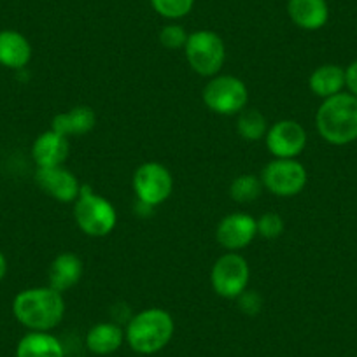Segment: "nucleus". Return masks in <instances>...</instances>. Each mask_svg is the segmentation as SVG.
<instances>
[{
	"label": "nucleus",
	"mask_w": 357,
	"mask_h": 357,
	"mask_svg": "<svg viewBox=\"0 0 357 357\" xmlns=\"http://www.w3.org/2000/svg\"><path fill=\"white\" fill-rule=\"evenodd\" d=\"M13 314L30 331H50L60 324L65 315L63 293L51 286L30 287L16 294Z\"/></svg>",
	"instance_id": "nucleus-1"
},
{
	"label": "nucleus",
	"mask_w": 357,
	"mask_h": 357,
	"mask_svg": "<svg viewBox=\"0 0 357 357\" xmlns=\"http://www.w3.org/2000/svg\"><path fill=\"white\" fill-rule=\"evenodd\" d=\"M317 132L333 146H345L357 140V97L338 93L322 100L315 114Z\"/></svg>",
	"instance_id": "nucleus-2"
},
{
	"label": "nucleus",
	"mask_w": 357,
	"mask_h": 357,
	"mask_svg": "<svg viewBox=\"0 0 357 357\" xmlns=\"http://www.w3.org/2000/svg\"><path fill=\"white\" fill-rule=\"evenodd\" d=\"M174 319L163 308H146L128 321L125 340L132 350L149 356L160 352L174 336Z\"/></svg>",
	"instance_id": "nucleus-3"
},
{
	"label": "nucleus",
	"mask_w": 357,
	"mask_h": 357,
	"mask_svg": "<svg viewBox=\"0 0 357 357\" xmlns=\"http://www.w3.org/2000/svg\"><path fill=\"white\" fill-rule=\"evenodd\" d=\"M74 219L82 233L102 238L116 228L118 214L107 198L95 193L89 184H82L77 200L74 202Z\"/></svg>",
	"instance_id": "nucleus-4"
},
{
	"label": "nucleus",
	"mask_w": 357,
	"mask_h": 357,
	"mask_svg": "<svg viewBox=\"0 0 357 357\" xmlns=\"http://www.w3.org/2000/svg\"><path fill=\"white\" fill-rule=\"evenodd\" d=\"M184 51L190 67L204 77L218 75L226 60L225 40L212 30H197L190 33Z\"/></svg>",
	"instance_id": "nucleus-5"
},
{
	"label": "nucleus",
	"mask_w": 357,
	"mask_h": 357,
	"mask_svg": "<svg viewBox=\"0 0 357 357\" xmlns=\"http://www.w3.org/2000/svg\"><path fill=\"white\" fill-rule=\"evenodd\" d=\"M204 102L212 112L221 116L240 114L249 102V89L235 75L218 74L204 88Z\"/></svg>",
	"instance_id": "nucleus-6"
},
{
	"label": "nucleus",
	"mask_w": 357,
	"mask_h": 357,
	"mask_svg": "<svg viewBox=\"0 0 357 357\" xmlns=\"http://www.w3.org/2000/svg\"><path fill=\"white\" fill-rule=\"evenodd\" d=\"M250 280V268L245 257L238 252H226L218 257L212 266L211 282L215 294L226 300H236L245 293Z\"/></svg>",
	"instance_id": "nucleus-7"
},
{
	"label": "nucleus",
	"mask_w": 357,
	"mask_h": 357,
	"mask_svg": "<svg viewBox=\"0 0 357 357\" xmlns=\"http://www.w3.org/2000/svg\"><path fill=\"white\" fill-rule=\"evenodd\" d=\"M133 191L139 204L154 208L167 202L174 190L170 170L158 161L142 163L133 174Z\"/></svg>",
	"instance_id": "nucleus-8"
},
{
	"label": "nucleus",
	"mask_w": 357,
	"mask_h": 357,
	"mask_svg": "<svg viewBox=\"0 0 357 357\" xmlns=\"http://www.w3.org/2000/svg\"><path fill=\"white\" fill-rule=\"evenodd\" d=\"M307 168L293 158H273L261 174V183L277 197H296L307 186Z\"/></svg>",
	"instance_id": "nucleus-9"
},
{
	"label": "nucleus",
	"mask_w": 357,
	"mask_h": 357,
	"mask_svg": "<svg viewBox=\"0 0 357 357\" xmlns=\"http://www.w3.org/2000/svg\"><path fill=\"white\" fill-rule=\"evenodd\" d=\"M307 132L294 119H282L268 128L264 135L268 151L273 158H298L307 147Z\"/></svg>",
	"instance_id": "nucleus-10"
},
{
	"label": "nucleus",
	"mask_w": 357,
	"mask_h": 357,
	"mask_svg": "<svg viewBox=\"0 0 357 357\" xmlns=\"http://www.w3.org/2000/svg\"><path fill=\"white\" fill-rule=\"evenodd\" d=\"M257 236V221L245 212H233L226 215L215 229L219 245L228 252H238L245 249Z\"/></svg>",
	"instance_id": "nucleus-11"
},
{
	"label": "nucleus",
	"mask_w": 357,
	"mask_h": 357,
	"mask_svg": "<svg viewBox=\"0 0 357 357\" xmlns=\"http://www.w3.org/2000/svg\"><path fill=\"white\" fill-rule=\"evenodd\" d=\"M36 183L46 195L53 197L61 204H70L79 197L82 184H79L77 177L70 170L61 165L53 168H37Z\"/></svg>",
	"instance_id": "nucleus-12"
},
{
	"label": "nucleus",
	"mask_w": 357,
	"mask_h": 357,
	"mask_svg": "<svg viewBox=\"0 0 357 357\" xmlns=\"http://www.w3.org/2000/svg\"><path fill=\"white\" fill-rule=\"evenodd\" d=\"M70 144L68 139L54 130L40 133L32 146V158L37 168H53L61 167L68 158Z\"/></svg>",
	"instance_id": "nucleus-13"
},
{
	"label": "nucleus",
	"mask_w": 357,
	"mask_h": 357,
	"mask_svg": "<svg viewBox=\"0 0 357 357\" xmlns=\"http://www.w3.org/2000/svg\"><path fill=\"white\" fill-rule=\"evenodd\" d=\"M32 46L23 33L16 30H0V65L20 70L29 65Z\"/></svg>",
	"instance_id": "nucleus-14"
},
{
	"label": "nucleus",
	"mask_w": 357,
	"mask_h": 357,
	"mask_svg": "<svg viewBox=\"0 0 357 357\" xmlns=\"http://www.w3.org/2000/svg\"><path fill=\"white\" fill-rule=\"evenodd\" d=\"M287 13L294 25L303 30L322 29L329 20V8L326 0H289Z\"/></svg>",
	"instance_id": "nucleus-15"
},
{
	"label": "nucleus",
	"mask_w": 357,
	"mask_h": 357,
	"mask_svg": "<svg viewBox=\"0 0 357 357\" xmlns=\"http://www.w3.org/2000/svg\"><path fill=\"white\" fill-rule=\"evenodd\" d=\"M50 286L65 293L77 286L82 277V261L74 252H61L53 259L50 266Z\"/></svg>",
	"instance_id": "nucleus-16"
},
{
	"label": "nucleus",
	"mask_w": 357,
	"mask_h": 357,
	"mask_svg": "<svg viewBox=\"0 0 357 357\" xmlns=\"http://www.w3.org/2000/svg\"><path fill=\"white\" fill-rule=\"evenodd\" d=\"M97 125L95 111L88 105H75L70 111L60 112L51 121V130L68 139L70 135H86Z\"/></svg>",
	"instance_id": "nucleus-17"
},
{
	"label": "nucleus",
	"mask_w": 357,
	"mask_h": 357,
	"mask_svg": "<svg viewBox=\"0 0 357 357\" xmlns=\"http://www.w3.org/2000/svg\"><path fill=\"white\" fill-rule=\"evenodd\" d=\"M125 342V331L116 322H98L86 335V347L97 356L116 352Z\"/></svg>",
	"instance_id": "nucleus-18"
},
{
	"label": "nucleus",
	"mask_w": 357,
	"mask_h": 357,
	"mask_svg": "<svg viewBox=\"0 0 357 357\" xmlns=\"http://www.w3.org/2000/svg\"><path fill=\"white\" fill-rule=\"evenodd\" d=\"M308 86H310L312 93L322 100L335 97V95L342 93L345 88V68L333 63L321 65L312 72Z\"/></svg>",
	"instance_id": "nucleus-19"
},
{
	"label": "nucleus",
	"mask_w": 357,
	"mask_h": 357,
	"mask_svg": "<svg viewBox=\"0 0 357 357\" xmlns=\"http://www.w3.org/2000/svg\"><path fill=\"white\" fill-rule=\"evenodd\" d=\"M16 357H65V349L60 340L47 331H30L20 340Z\"/></svg>",
	"instance_id": "nucleus-20"
},
{
	"label": "nucleus",
	"mask_w": 357,
	"mask_h": 357,
	"mask_svg": "<svg viewBox=\"0 0 357 357\" xmlns=\"http://www.w3.org/2000/svg\"><path fill=\"white\" fill-rule=\"evenodd\" d=\"M236 130H238V135L243 140L256 142V140L264 139V135H266V118L256 109H243L238 116V121H236Z\"/></svg>",
	"instance_id": "nucleus-21"
},
{
	"label": "nucleus",
	"mask_w": 357,
	"mask_h": 357,
	"mask_svg": "<svg viewBox=\"0 0 357 357\" xmlns=\"http://www.w3.org/2000/svg\"><path fill=\"white\" fill-rule=\"evenodd\" d=\"M263 188L261 177H256L252 174H242L229 186V197L238 204H250L259 198Z\"/></svg>",
	"instance_id": "nucleus-22"
},
{
	"label": "nucleus",
	"mask_w": 357,
	"mask_h": 357,
	"mask_svg": "<svg viewBox=\"0 0 357 357\" xmlns=\"http://www.w3.org/2000/svg\"><path fill=\"white\" fill-rule=\"evenodd\" d=\"M154 11L167 20H181L193 11L195 0H151Z\"/></svg>",
	"instance_id": "nucleus-23"
},
{
	"label": "nucleus",
	"mask_w": 357,
	"mask_h": 357,
	"mask_svg": "<svg viewBox=\"0 0 357 357\" xmlns=\"http://www.w3.org/2000/svg\"><path fill=\"white\" fill-rule=\"evenodd\" d=\"M257 221V235L266 240L279 238L284 233V219L275 212H266Z\"/></svg>",
	"instance_id": "nucleus-24"
},
{
	"label": "nucleus",
	"mask_w": 357,
	"mask_h": 357,
	"mask_svg": "<svg viewBox=\"0 0 357 357\" xmlns=\"http://www.w3.org/2000/svg\"><path fill=\"white\" fill-rule=\"evenodd\" d=\"M188 37H190V33L181 25H175V23L163 26L160 30V43L167 50H181V47H184L188 43Z\"/></svg>",
	"instance_id": "nucleus-25"
},
{
	"label": "nucleus",
	"mask_w": 357,
	"mask_h": 357,
	"mask_svg": "<svg viewBox=\"0 0 357 357\" xmlns=\"http://www.w3.org/2000/svg\"><path fill=\"white\" fill-rule=\"evenodd\" d=\"M236 300H238L242 312H245L247 315H256L261 310V305H263L259 294L252 293V291H245Z\"/></svg>",
	"instance_id": "nucleus-26"
},
{
	"label": "nucleus",
	"mask_w": 357,
	"mask_h": 357,
	"mask_svg": "<svg viewBox=\"0 0 357 357\" xmlns=\"http://www.w3.org/2000/svg\"><path fill=\"white\" fill-rule=\"evenodd\" d=\"M345 86L349 88V93L357 97V60L345 68Z\"/></svg>",
	"instance_id": "nucleus-27"
},
{
	"label": "nucleus",
	"mask_w": 357,
	"mask_h": 357,
	"mask_svg": "<svg viewBox=\"0 0 357 357\" xmlns=\"http://www.w3.org/2000/svg\"><path fill=\"white\" fill-rule=\"evenodd\" d=\"M6 273H8V259L2 252H0V280L4 279Z\"/></svg>",
	"instance_id": "nucleus-28"
}]
</instances>
